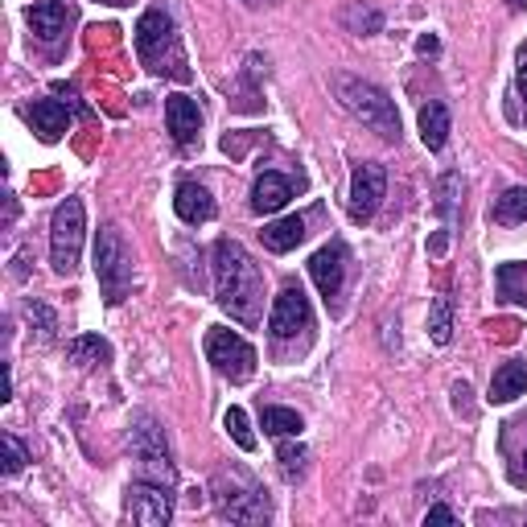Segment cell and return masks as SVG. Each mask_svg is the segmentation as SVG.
Segmentation results:
<instances>
[{"mask_svg":"<svg viewBox=\"0 0 527 527\" xmlns=\"http://www.w3.org/2000/svg\"><path fill=\"white\" fill-rule=\"evenodd\" d=\"M519 91L527 95V58H523V66H519Z\"/></svg>","mask_w":527,"mask_h":527,"instance_id":"obj_35","label":"cell"},{"mask_svg":"<svg viewBox=\"0 0 527 527\" xmlns=\"http://www.w3.org/2000/svg\"><path fill=\"white\" fill-rule=\"evenodd\" d=\"M425 523H429V527H433V523H445V527H449V523H458V515H453L449 507H429Z\"/></svg>","mask_w":527,"mask_h":527,"instance_id":"obj_32","label":"cell"},{"mask_svg":"<svg viewBox=\"0 0 527 527\" xmlns=\"http://www.w3.org/2000/svg\"><path fill=\"white\" fill-rule=\"evenodd\" d=\"M223 425H227L231 441H235L243 453H252V449H256V433H252V425H248V416H243V408H227Z\"/></svg>","mask_w":527,"mask_h":527,"instance_id":"obj_26","label":"cell"},{"mask_svg":"<svg viewBox=\"0 0 527 527\" xmlns=\"http://www.w3.org/2000/svg\"><path fill=\"white\" fill-rule=\"evenodd\" d=\"M136 54L149 70H157V75H173L182 83L190 79V66H186V54L178 46V33H173L169 13H161V9H149L136 21Z\"/></svg>","mask_w":527,"mask_h":527,"instance_id":"obj_2","label":"cell"},{"mask_svg":"<svg viewBox=\"0 0 527 527\" xmlns=\"http://www.w3.org/2000/svg\"><path fill=\"white\" fill-rule=\"evenodd\" d=\"M66 359L70 363H108L112 359V346L103 342V338H95V334H87V338H75L66 346Z\"/></svg>","mask_w":527,"mask_h":527,"instance_id":"obj_23","label":"cell"},{"mask_svg":"<svg viewBox=\"0 0 527 527\" xmlns=\"http://www.w3.org/2000/svg\"><path fill=\"white\" fill-rule=\"evenodd\" d=\"M486 330H490V338H499V342H511V338L519 334V322H486Z\"/></svg>","mask_w":527,"mask_h":527,"instance_id":"obj_31","label":"cell"},{"mask_svg":"<svg viewBox=\"0 0 527 527\" xmlns=\"http://www.w3.org/2000/svg\"><path fill=\"white\" fill-rule=\"evenodd\" d=\"M260 425L268 437H301L305 420L293 408H260Z\"/></svg>","mask_w":527,"mask_h":527,"instance_id":"obj_21","label":"cell"},{"mask_svg":"<svg viewBox=\"0 0 527 527\" xmlns=\"http://www.w3.org/2000/svg\"><path fill=\"white\" fill-rule=\"evenodd\" d=\"M215 507L231 523H268V515H272L264 490H256V486H235V482L227 486V478L215 482Z\"/></svg>","mask_w":527,"mask_h":527,"instance_id":"obj_8","label":"cell"},{"mask_svg":"<svg viewBox=\"0 0 527 527\" xmlns=\"http://www.w3.org/2000/svg\"><path fill=\"white\" fill-rule=\"evenodd\" d=\"M260 239H264L268 252H293L297 243L305 239V219L301 215H289V219H280V223H268L260 231Z\"/></svg>","mask_w":527,"mask_h":527,"instance_id":"obj_20","label":"cell"},{"mask_svg":"<svg viewBox=\"0 0 527 527\" xmlns=\"http://www.w3.org/2000/svg\"><path fill=\"white\" fill-rule=\"evenodd\" d=\"M511 478H515V486H527V453H523V466H519Z\"/></svg>","mask_w":527,"mask_h":527,"instance_id":"obj_33","label":"cell"},{"mask_svg":"<svg viewBox=\"0 0 527 527\" xmlns=\"http://www.w3.org/2000/svg\"><path fill=\"white\" fill-rule=\"evenodd\" d=\"M420 54H437V38H420Z\"/></svg>","mask_w":527,"mask_h":527,"instance_id":"obj_34","label":"cell"},{"mask_svg":"<svg viewBox=\"0 0 527 527\" xmlns=\"http://www.w3.org/2000/svg\"><path fill=\"white\" fill-rule=\"evenodd\" d=\"M383 190H388V173H383V165L363 161L355 169V178H350V206H346L350 219H355V223L375 219V210L383 202Z\"/></svg>","mask_w":527,"mask_h":527,"instance_id":"obj_10","label":"cell"},{"mask_svg":"<svg viewBox=\"0 0 527 527\" xmlns=\"http://www.w3.org/2000/svg\"><path fill=\"white\" fill-rule=\"evenodd\" d=\"M309 276H313V285H318V293L326 301H334L346 280V243H326V248L309 260Z\"/></svg>","mask_w":527,"mask_h":527,"instance_id":"obj_12","label":"cell"},{"mask_svg":"<svg viewBox=\"0 0 527 527\" xmlns=\"http://www.w3.org/2000/svg\"><path fill=\"white\" fill-rule=\"evenodd\" d=\"M0 445H5V478L21 474V466H25V445H21L13 433H5V437H0Z\"/></svg>","mask_w":527,"mask_h":527,"instance_id":"obj_29","label":"cell"},{"mask_svg":"<svg viewBox=\"0 0 527 527\" xmlns=\"http://www.w3.org/2000/svg\"><path fill=\"white\" fill-rule=\"evenodd\" d=\"M29 318H33V322L42 326V334H46V338L54 334V313H50L46 305H38V301H33V305H29Z\"/></svg>","mask_w":527,"mask_h":527,"instance_id":"obj_30","label":"cell"},{"mask_svg":"<svg viewBox=\"0 0 527 527\" xmlns=\"http://www.w3.org/2000/svg\"><path fill=\"white\" fill-rule=\"evenodd\" d=\"M527 396V367L523 363H503L490 379V404H511Z\"/></svg>","mask_w":527,"mask_h":527,"instance_id":"obj_18","label":"cell"},{"mask_svg":"<svg viewBox=\"0 0 527 527\" xmlns=\"http://www.w3.org/2000/svg\"><path fill=\"white\" fill-rule=\"evenodd\" d=\"M79 248H83V202L79 198H66L54 210V223H50V264L54 272L70 276L79 268Z\"/></svg>","mask_w":527,"mask_h":527,"instance_id":"obj_5","label":"cell"},{"mask_svg":"<svg viewBox=\"0 0 527 527\" xmlns=\"http://www.w3.org/2000/svg\"><path fill=\"white\" fill-rule=\"evenodd\" d=\"M293 198V182L280 178V173H260L256 186H252V210L256 215H276V210H285V202Z\"/></svg>","mask_w":527,"mask_h":527,"instance_id":"obj_15","label":"cell"},{"mask_svg":"<svg viewBox=\"0 0 527 527\" xmlns=\"http://www.w3.org/2000/svg\"><path fill=\"white\" fill-rule=\"evenodd\" d=\"M215 293H219V305L239 326L260 322L264 276H260V264L243 252V243H235V239L215 243Z\"/></svg>","mask_w":527,"mask_h":527,"instance_id":"obj_1","label":"cell"},{"mask_svg":"<svg viewBox=\"0 0 527 527\" xmlns=\"http://www.w3.org/2000/svg\"><path fill=\"white\" fill-rule=\"evenodd\" d=\"M206 359H210V367H215L223 379H231V383L252 379V371H256L252 342L231 334V330H210L206 334Z\"/></svg>","mask_w":527,"mask_h":527,"instance_id":"obj_6","label":"cell"},{"mask_svg":"<svg viewBox=\"0 0 527 527\" xmlns=\"http://www.w3.org/2000/svg\"><path fill=\"white\" fill-rule=\"evenodd\" d=\"M25 17H29V29L38 33L42 42H54L70 21V9H66V0H38V5H29Z\"/></svg>","mask_w":527,"mask_h":527,"instance_id":"obj_16","label":"cell"},{"mask_svg":"<svg viewBox=\"0 0 527 527\" xmlns=\"http://www.w3.org/2000/svg\"><path fill=\"white\" fill-rule=\"evenodd\" d=\"M334 91L342 99V108L363 120L367 128H375L383 140H400V112L396 103L388 99V91L367 83V79H355V75H338L334 79Z\"/></svg>","mask_w":527,"mask_h":527,"instance_id":"obj_3","label":"cell"},{"mask_svg":"<svg viewBox=\"0 0 527 527\" xmlns=\"http://www.w3.org/2000/svg\"><path fill=\"white\" fill-rule=\"evenodd\" d=\"M29 124H33V132H38L42 140H58V136L70 128L66 103H58V99H38V103L29 108Z\"/></svg>","mask_w":527,"mask_h":527,"instance_id":"obj_17","label":"cell"},{"mask_svg":"<svg viewBox=\"0 0 527 527\" xmlns=\"http://www.w3.org/2000/svg\"><path fill=\"white\" fill-rule=\"evenodd\" d=\"M243 5H272V0H243Z\"/></svg>","mask_w":527,"mask_h":527,"instance_id":"obj_36","label":"cell"},{"mask_svg":"<svg viewBox=\"0 0 527 527\" xmlns=\"http://www.w3.org/2000/svg\"><path fill=\"white\" fill-rule=\"evenodd\" d=\"M342 25L350 33H379L383 29V13L379 9H363V5H350V9H342Z\"/></svg>","mask_w":527,"mask_h":527,"instance_id":"obj_25","label":"cell"},{"mask_svg":"<svg viewBox=\"0 0 527 527\" xmlns=\"http://www.w3.org/2000/svg\"><path fill=\"white\" fill-rule=\"evenodd\" d=\"M495 223H503V227H515V223H527V186H511L499 202H495Z\"/></svg>","mask_w":527,"mask_h":527,"instance_id":"obj_22","label":"cell"},{"mask_svg":"<svg viewBox=\"0 0 527 527\" xmlns=\"http://www.w3.org/2000/svg\"><path fill=\"white\" fill-rule=\"evenodd\" d=\"M420 140L437 153L445 149V140H449V108L441 99H429L425 108H420Z\"/></svg>","mask_w":527,"mask_h":527,"instance_id":"obj_19","label":"cell"},{"mask_svg":"<svg viewBox=\"0 0 527 527\" xmlns=\"http://www.w3.org/2000/svg\"><path fill=\"white\" fill-rule=\"evenodd\" d=\"M458 186H462V178H458V173H449V178L441 182V190H437V210L445 215V223H453V206H458L453 194H458Z\"/></svg>","mask_w":527,"mask_h":527,"instance_id":"obj_28","label":"cell"},{"mask_svg":"<svg viewBox=\"0 0 527 527\" xmlns=\"http://www.w3.org/2000/svg\"><path fill=\"white\" fill-rule=\"evenodd\" d=\"M173 210H178L182 223H210L215 219V198L198 182H182L178 194H173Z\"/></svg>","mask_w":527,"mask_h":527,"instance_id":"obj_14","label":"cell"},{"mask_svg":"<svg viewBox=\"0 0 527 527\" xmlns=\"http://www.w3.org/2000/svg\"><path fill=\"white\" fill-rule=\"evenodd\" d=\"M313 313H309V297L301 285H285L276 293V305H272V318H268V330L272 338H297L301 330H309Z\"/></svg>","mask_w":527,"mask_h":527,"instance_id":"obj_11","label":"cell"},{"mask_svg":"<svg viewBox=\"0 0 527 527\" xmlns=\"http://www.w3.org/2000/svg\"><path fill=\"white\" fill-rule=\"evenodd\" d=\"M128 511L140 527H165L173 519V490L169 482H132L128 486Z\"/></svg>","mask_w":527,"mask_h":527,"instance_id":"obj_9","label":"cell"},{"mask_svg":"<svg viewBox=\"0 0 527 527\" xmlns=\"http://www.w3.org/2000/svg\"><path fill=\"white\" fill-rule=\"evenodd\" d=\"M511 5H515V9H523V5H527V0H511Z\"/></svg>","mask_w":527,"mask_h":527,"instance_id":"obj_37","label":"cell"},{"mask_svg":"<svg viewBox=\"0 0 527 527\" xmlns=\"http://www.w3.org/2000/svg\"><path fill=\"white\" fill-rule=\"evenodd\" d=\"M132 449H136V458L153 470L157 482H169V486H173V478H178V474H173V462H169L165 429L157 425L153 416H145V412H140V416L132 420Z\"/></svg>","mask_w":527,"mask_h":527,"instance_id":"obj_7","label":"cell"},{"mask_svg":"<svg viewBox=\"0 0 527 527\" xmlns=\"http://www.w3.org/2000/svg\"><path fill=\"white\" fill-rule=\"evenodd\" d=\"M165 124H169L173 140H178L182 149L194 145L198 132H202V112H198V103H194L190 95H169V99H165Z\"/></svg>","mask_w":527,"mask_h":527,"instance_id":"obj_13","label":"cell"},{"mask_svg":"<svg viewBox=\"0 0 527 527\" xmlns=\"http://www.w3.org/2000/svg\"><path fill=\"white\" fill-rule=\"evenodd\" d=\"M95 276H99V289H103V301L108 305H120L128 285H132V256L124 248V235L120 227H99V239H95Z\"/></svg>","mask_w":527,"mask_h":527,"instance_id":"obj_4","label":"cell"},{"mask_svg":"<svg viewBox=\"0 0 527 527\" xmlns=\"http://www.w3.org/2000/svg\"><path fill=\"white\" fill-rule=\"evenodd\" d=\"M429 338L437 342V346H449V338H453V301L441 293L437 301H433V309H429Z\"/></svg>","mask_w":527,"mask_h":527,"instance_id":"obj_24","label":"cell"},{"mask_svg":"<svg viewBox=\"0 0 527 527\" xmlns=\"http://www.w3.org/2000/svg\"><path fill=\"white\" fill-rule=\"evenodd\" d=\"M276 462H280V474H285L289 482H297L301 474H305V462H309V453H305V445H280L276 449Z\"/></svg>","mask_w":527,"mask_h":527,"instance_id":"obj_27","label":"cell"}]
</instances>
